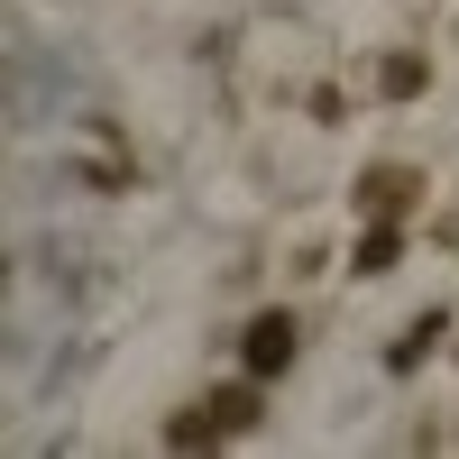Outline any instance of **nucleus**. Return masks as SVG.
<instances>
[{"mask_svg":"<svg viewBox=\"0 0 459 459\" xmlns=\"http://www.w3.org/2000/svg\"><path fill=\"white\" fill-rule=\"evenodd\" d=\"M248 423H257V395H248V386H221L203 413H175L166 432H175V441H212V432H248Z\"/></svg>","mask_w":459,"mask_h":459,"instance_id":"f257e3e1","label":"nucleus"},{"mask_svg":"<svg viewBox=\"0 0 459 459\" xmlns=\"http://www.w3.org/2000/svg\"><path fill=\"white\" fill-rule=\"evenodd\" d=\"M294 350H303L294 313H257V322H248V377H285V368H294Z\"/></svg>","mask_w":459,"mask_h":459,"instance_id":"f03ea898","label":"nucleus"},{"mask_svg":"<svg viewBox=\"0 0 459 459\" xmlns=\"http://www.w3.org/2000/svg\"><path fill=\"white\" fill-rule=\"evenodd\" d=\"M404 203H413V175H404V166L359 175V212H377V221H386V212H404Z\"/></svg>","mask_w":459,"mask_h":459,"instance_id":"7ed1b4c3","label":"nucleus"},{"mask_svg":"<svg viewBox=\"0 0 459 459\" xmlns=\"http://www.w3.org/2000/svg\"><path fill=\"white\" fill-rule=\"evenodd\" d=\"M350 266H359V276H386V266H395V230H386V221H377V230H368V239H359V257H350Z\"/></svg>","mask_w":459,"mask_h":459,"instance_id":"20e7f679","label":"nucleus"},{"mask_svg":"<svg viewBox=\"0 0 459 459\" xmlns=\"http://www.w3.org/2000/svg\"><path fill=\"white\" fill-rule=\"evenodd\" d=\"M386 92H395V101L423 92V56H386Z\"/></svg>","mask_w":459,"mask_h":459,"instance_id":"39448f33","label":"nucleus"},{"mask_svg":"<svg viewBox=\"0 0 459 459\" xmlns=\"http://www.w3.org/2000/svg\"><path fill=\"white\" fill-rule=\"evenodd\" d=\"M432 331H441V313H423V322H413V340L395 350V368H413V359H423V350H432Z\"/></svg>","mask_w":459,"mask_h":459,"instance_id":"423d86ee","label":"nucleus"}]
</instances>
